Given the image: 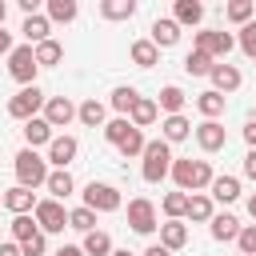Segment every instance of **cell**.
<instances>
[{
	"instance_id": "2e32d148",
	"label": "cell",
	"mask_w": 256,
	"mask_h": 256,
	"mask_svg": "<svg viewBox=\"0 0 256 256\" xmlns=\"http://www.w3.org/2000/svg\"><path fill=\"white\" fill-rule=\"evenodd\" d=\"M208 196L220 200V204H232V200H240V180H236V176H212Z\"/></svg>"
},
{
	"instance_id": "7402d4cb",
	"label": "cell",
	"mask_w": 256,
	"mask_h": 256,
	"mask_svg": "<svg viewBox=\"0 0 256 256\" xmlns=\"http://www.w3.org/2000/svg\"><path fill=\"white\" fill-rule=\"evenodd\" d=\"M76 116H80V124H88V128H104V116H108V112H104V104H100L96 96H88V100L76 108Z\"/></svg>"
},
{
	"instance_id": "ac0fdd59",
	"label": "cell",
	"mask_w": 256,
	"mask_h": 256,
	"mask_svg": "<svg viewBox=\"0 0 256 256\" xmlns=\"http://www.w3.org/2000/svg\"><path fill=\"white\" fill-rule=\"evenodd\" d=\"M188 132H192V124H188V116H164V124H160V140H164V144H176V140H188Z\"/></svg>"
},
{
	"instance_id": "f35d334b",
	"label": "cell",
	"mask_w": 256,
	"mask_h": 256,
	"mask_svg": "<svg viewBox=\"0 0 256 256\" xmlns=\"http://www.w3.org/2000/svg\"><path fill=\"white\" fill-rule=\"evenodd\" d=\"M144 144H148V140H144V132H140V128H132V132L116 144V148H120L124 156H144Z\"/></svg>"
},
{
	"instance_id": "11a10c76",
	"label": "cell",
	"mask_w": 256,
	"mask_h": 256,
	"mask_svg": "<svg viewBox=\"0 0 256 256\" xmlns=\"http://www.w3.org/2000/svg\"><path fill=\"white\" fill-rule=\"evenodd\" d=\"M0 204H4V192H0Z\"/></svg>"
},
{
	"instance_id": "cb8c5ba5",
	"label": "cell",
	"mask_w": 256,
	"mask_h": 256,
	"mask_svg": "<svg viewBox=\"0 0 256 256\" xmlns=\"http://www.w3.org/2000/svg\"><path fill=\"white\" fill-rule=\"evenodd\" d=\"M44 188L52 192V200H64V196H72V176H68V168H56V172H48V180H44Z\"/></svg>"
},
{
	"instance_id": "9c48e42d",
	"label": "cell",
	"mask_w": 256,
	"mask_h": 256,
	"mask_svg": "<svg viewBox=\"0 0 256 256\" xmlns=\"http://www.w3.org/2000/svg\"><path fill=\"white\" fill-rule=\"evenodd\" d=\"M232 44H236V40H232V32H220V28H208V32H196V48H200L204 56H212V60H216V56L224 60V56L232 52Z\"/></svg>"
},
{
	"instance_id": "7bdbcfd3",
	"label": "cell",
	"mask_w": 256,
	"mask_h": 256,
	"mask_svg": "<svg viewBox=\"0 0 256 256\" xmlns=\"http://www.w3.org/2000/svg\"><path fill=\"white\" fill-rule=\"evenodd\" d=\"M236 244H240V256H256V224H248V228H240V236H236Z\"/></svg>"
},
{
	"instance_id": "1f68e13d",
	"label": "cell",
	"mask_w": 256,
	"mask_h": 256,
	"mask_svg": "<svg viewBox=\"0 0 256 256\" xmlns=\"http://www.w3.org/2000/svg\"><path fill=\"white\" fill-rule=\"evenodd\" d=\"M212 64H216V60H212V56H204L200 48H192V52L184 56V72H188V76H208V72H212Z\"/></svg>"
},
{
	"instance_id": "d6a6232c",
	"label": "cell",
	"mask_w": 256,
	"mask_h": 256,
	"mask_svg": "<svg viewBox=\"0 0 256 256\" xmlns=\"http://www.w3.org/2000/svg\"><path fill=\"white\" fill-rule=\"evenodd\" d=\"M136 100H140V92H136V88H128V84H120V88H116V92L108 96V104H112V108H116L120 116H128Z\"/></svg>"
},
{
	"instance_id": "484cf974",
	"label": "cell",
	"mask_w": 256,
	"mask_h": 256,
	"mask_svg": "<svg viewBox=\"0 0 256 256\" xmlns=\"http://www.w3.org/2000/svg\"><path fill=\"white\" fill-rule=\"evenodd\" d=\"M136 0H100V16L104 20H132Z\"/></svg>"
},
{
	"instance_id": "9a60e30c",
	"label": "cell",
	"mask_w": 256,
	"mask_h": 256,
	"mask_svg": "<svg viewBox=\"0 0 256 256\" xmlns=\"http://www.w3.org/2000/svg\"><path fill=\"white\" fill-rule=\"evenodd\" d=\"M184 244H188V224H184V220H164V224H160V248L176 252V248H184Z\"/></svg>"
},
{
	"instance_id": "603a6c76",
	"label": "cell",
	"mask_w": 256,
	"mask_h": 256,
	"mask_svg": "<svg viewBox=\"0 0 256 256\" xmlns=\"http://www.w3.org/2000/svg\"><path fill=\"white\" fill-rule=\"evenodd\" d=\"M24 140H28V148H36V144H52V128H48V120H44V116H32V120L24 124Z\"/></svg>"
},
{
	"instance_id": "8992f818",
	"label": "cell",
	"mask_w": 256,
	"mask_h": 256,
	"mask_svg": "<svg viewBox=\"0 0 256 256\" xmlns=\"http://www.w3.org/2000/svg\"><path fill=\"white\" fill-rule=\"evenodd\" d=\"M32 220H36L40 232H64V228H68V212H64L60 200H36Z\"/></svg>"
},
{
	"instance_id": "836d02e7",
	"label": "cell",
	"mask_w": 256,
	"mask_h": 256,
	"mask_svg": "<svg viewBox=\"0 0 256 256\" xmlns=\"http://www.w3.org/2000/svg\"><path fill=\"white\" fill-rule=\"evenodd\" d=\"M68 228H76V232H84V236H88V232H96V212H92V208H84V204H80V208H72V212H68Z\"/></svg>"
},
{
	"instance_id": "e0dca14e",
	"label": "cell",
	"mask_w": 256,
	"mask_h": 256,
	"mask_svg": "<svg viewBox=\"0 0 256 256\" xmlns=\"http://www.w3.org/2000/svg\"><path fill=\"white\" fill-rule=\"evenodd\" d=\"M20 32H24V40L28 44H44L48 40V32H52V24H48V16H24V24H20Z\"/></svg>"
},
{
	"instance_id": "7dc6e473",
	"label": "cell",
	"mask_w": 256,
	"mask_h": 256,
	"mask_svg": "<svg viewBox=\"0 0 256 256\" xmlns=\"http://www.w3.org/2000/svg\"><path fill=\"white\" fill-rule=\"evenodd\" d=\"M52 256H84V252H80V248H76V244H64V248H56V252H52Z\"/></svg>"
},
{
	"instance_id": "bcb514c9",
	"label": "cell",
	"mask_w": 256,
	"mask_h": 256,
	"mask_svg": "<svg viewBox=\"0 0 256 256\" xmlns=\"http://www.w3.org/2000/svg\"><path fill=\"white\" fill-rule=\"evenodd\" d=\"M8 52H12V32L0 28V56H8Z\"/></svg>"
},
{
	"instance_id": "ba28073f",
	"label": "cell",
	"mask_w": 256,
	"mask_h": 256,
	"mask_svg": "<svg viewBox=\"0 0 256 256\" xmlns=\"http://www.w3.org/2000/svg\"><path fill=\"white\" fill-rule=\"evenodd\" d=\"M84 208H92V212H116L120 208V192L112 188V184H88L84 188Z\"/></svg>"
},
{
	"instance_id": "4fadbf2b",
	"label": "cell",
	"mask_w": 256,
	"mask_h": 256,
	"mask_svg": "<svg viewBox=\"0 0 256 256\" xmlns=\"http://www.w3.org/2000/svg\"><path fill=\"white\" fill-rule=\"evenodd\" d=\"M76 152H80L76 136H52V144H48V164H56V168H68V164L76 160Z\"/></svg>"
},
{
	"instance_id": "9f6ffc18",
	"label": "cell",
	"mask_w": 256,
	"mask_h": 256,
	"mask_svg": "<svg viewBox=\"0 0 256 256\" xmlns=\"http://www.w3.org/2000/svg\"><path fill=\"white\" fill-rule=\"evenodd\" d=\"M252 124H256V120H252Z\"/></svg>"
},
{
	"instance_id": "3957f363",
	"label": "cell",
	"mask_w": 256,
	"mask_h": 256,
	"mask_svg": "<svg viewBox=\"0 0 256 256\" xmlns=\"http://www.w3.org/2000/svg\"><path fill=\"white\" fill-rule=\"evenodd\" d=\"M140 160H144V164H140V176H144L148 184H160V180L172 172V148H168L164 140H148Z\"/></svg>"
},
{
	"instance_id": "5b68a950",
	"label": "cell",
	"mask_w": 256,
	"mask_h": 256,
	"mask_svg": "<svg viewBox=\"0 0 256 256\" xmlns=\"http://www.w3.org/2000/svg\"><path fill=\"white\" fill-rule=\"evenodd\" d=\"M44 100H48V96H44V92H40L36 84H28V88H20V92H16L12 100H8V116H12V120H24V124H28V120H32V116H36V112L44 108Z\"/></svg>"
},
{
	"instance_id": "ffe728a7",
	"label": "cell",
	"mask_w": 256,
	"mask_h": 256,
	"mask_svg": "<svg viewBox=\"0 0 256 256\" xmlns=\"http://www.w3.org/2000/svg\"><path fill=\"white\" fill-rule=\"evenodd\" d=\"M208 224H212V236H216V240H236V236H240V220H236L232 212H216Z\"/></svg>"
},
{
	"instance_id": "7a4b0ae2",
	"label": "cell",
	"mask_w": 256,
	"mask_h": 256,
	"mask_svg": "<svg viewBox=\"0 0 256 256\" xmlns=\"http://www.w3.org/2000/svg\"><path fill=\"white\" fill-rule=\"evenodd\" d=\"M12 168H16L20 188H40V184L48 180V160H44L36 148H20V152L12 156Z\"/></svg>"
},
{
	"instance_id": "e575fe53",
	"label": "cell",
	"mask_w": 256,
	"mask_h": 256,
	"mask_svg": "<svg viewBox=\"0 0 256 256\" xmlns=\"http://www.w3.org/2000/svg\"><path fill=\"white\" fill-rule=\"evenodd\" d=\"M76 0H48V20H56V24H68V20H76Z\"/></svg>"
},
{
	"instance_id": "4dcf8cb0",
	"label": "cell",
	"mask_w": 256,
	"mask_h": 256,
	"mask_svg": "<svg viewBox=\"0 0 256 256\" xmlns=\"http://www.w3.org/2000/svg\"><path fill=\"white\" fill-rule=\"evenodd\" d=\"M196 108H200V116H204V120H216V116L224 112V96L208 88V92H200V96H196Z\"/></svg>"
},
{
	"instance_id": "f5cc1de1",
	"label": "cell",
	"mask_w": 256,
	"mask_h": 256,
	"mask_svg": "<svg viewBox=\"0 0 256 256\" xmlns=\"http://www.w3.org/2000/svg\"><path fill=\"white\" fill-rule=\"evenodd\" d=\"M4 16H8V4L0 0V28H4Z\"/></svg>"
},
{
	"instance_id": "74e56055",
	"label": "cell",
	"mask_w": 256,
	"mask_h": 256,
	"mask_svg": "<svg viewBox=\"0 0 256 256\" xmlns=\"http://www.w3.org/2000/svg\"><path fill=\"white\" fill-rule=\"evenodd\" d=\"M128 132H132V120H128V116H116V120L104 124V140H108V144H120Z\"/></svg>"
},
{
	"instance_id": "d4e9b609",
	"label": "cell",
	"mask_w": 256,
	"mask_h": 256,
	"mask_svg": "<svg viewBox=\"0 0 256 256\" xmlns=\"http://www.w3.org/2000/svg\"><path fill=\"white\" fill-rule=\"evenodd\" d=\"M80 252H84V256H112V236L96 228V232H88V236H84Z\"/></svg>"
},
{
	"instance_id": "83f0119b",
	"label": "cell",
	"mask_w": 256,
	"mask_h": 256,
	"mask_svg": "<svg viewBox=\"0 0 256 256\" xmlns=\"http://www.w3.org/2000/svg\"><path fill=\"white\" fill-rule=\"evenodd\" d=\"M176 24H200L204 20V4L200 0H176Z\"/></svg>"
},
{
	"instance_id": "44dd1931",
	"label": "cell",
	"mask_w": 256,
	"mask_h": 256,
	"mask_svg": "<svg viewBox=\"0 0 256 256\" xmlns=\"http://www.w3.org/2000/svg\"><path fill=\"white\" fill-rule=\"evenodd\" d=\"M176 40H180V24L176 20H156L152 24V44L156 48H172Z\"/></svg>"
},
{
	"instance_id": "30bf717a",
	"label": "cell",
	"mask_w": 256,
	"mask_h": 256,
	"mask_svg": "<svg viewBox=\"0 0 256 256\" xmlns=\"http://www.w3.org/2000/svg\"><path fill=\"white\" fill-rule=\"evenodd\" d=\"M44 120H48V128H68L76 120V104L68 96H48L44 100Z\"/></svg>"
},
{
	"instance_id": "6da1fadb",
	"label": "cell",
	"mask_w": 256,
	"mask_h": 256,
	"mask_svg": "<svg viewBox=\"0 0 256 256\" xmlns=\"http://www.w3.org/2000/svg\"><path fill=\"white\" fill-rule=\"evenodd\" d=\"M172 180H176V192H204L212 184V164L208 160H172Z\"/></svg>"
},
{
	"instance_id": "f6af8a7d",
	"label": "cell",
	"mask_w": 256,
	"mask_h": 256,
	"mask_svg": "<svg viewBox=\"0 0 256 256\" xmlns=\"http://www.w3.org/2000/svg\"><path fill=\"white\" fill-rule=\"evenodd\" d=\"M244 176L256 180V148H248V156H244Z\"/></svg>"
},
{
	"instance_id": "db71d44e",
	"label": "cell",
	"mask_w": 256,
	"mask_h": 256,
	"mask_svg": "<svg viewBox=\"0 0 256 256\" xmlns=\"http://www.w3.org/2000/svg\"><path fill=\"white\" fill-rule=\"evenodd\" d=\"M112 256H132V252H124V248H112Z\"/></svg>"
},
{
	"instance_id": "ab89813d",
	"label": "cell",
	"mask_w": 256,
	"mask_h": 256,
	"mask_svg": "<svg viewBox=\"0 0 256 256\" xmlns=\"http://www.w3.org/2000/svg\"><path fill=\"white\" fill-rule=\"evenodd\" d=\"M184 208H188V192H168V196H164V216H168V220H180Z\"/></svg>"
},
{
	"instance_id": "5bb4252c",
	"label": "cell",
	"mask_w": 256,
	"mask_h": 256,
	"mask_svg": "<svg viewBox=\"0 0 256 256\" xmlns=\"http://www.w3.org/2000/svg\"><path fill=\"white\" fill-rule=\"evenodd\" d=\"M4 208H8L12 216H28V212L36 208V192L16 184V188H8V192H4Z\"/></svg>"
},
{
	"instance_id": "816d5d0a",
	"label": "cell",
	"mask_w": 256,
	"mask_h": 256,
	"mask_svg": "<svg viewBox=\"0 0 256 256\" xmlns=\"http://www.w3.org/2000/svg\"><path fill=\"white\" fill-rule=\"evenodd\" d=\"M248 212H252V220H256V192L248 196Z\"/></svg>"
},
{
	"instance_id": "f1b7e54d",
	"label": "cell",
	"mask_w": 256,
	"mask_h": 256,
	"mask_svg": "<svg viewBox=\"0 0 256 256\" xmlns=\"http://www.w3.org/2000/svg\"><path fill=\"white\" fill-rule=\"evenodd\" d=\"M32 52H36V64H40V68H52V64H60V60H64V48H60L52 36H48L44 44H36Z\"/></svg>"
},
{
	"instance_id": "d590c367",
	"label": "cell",
	"mask_w": 256,
	"mask_h": 256,
	"mask_svg": "<svg viewBox=\"0 0 256 256\" xmlns=\"http://www.w3.org/2000/svg\"><path fill=\"white\" fill-rule=\"evenodd\" d=\"M132 60H136L140 68H152V64L160 60V48H156L152 40H136V44H132Z\"/></svg>"
},
{
	"instance_id": "7c38bea8",
	"label": "cell",
	"mask_w": 256,
	"mask_h": 256,
	"mask_svg": "<svg viewBox=\"0 0 256 256\" xmlns=\"http://www.w3.org/2000/svg\"><path fill=\"white\" fill-rule=\"evenodd\" d=\"M196 144H200L204 152H220V148L228 144L224 124H220V120H204V124H196Z\"/></svg>"
},
{
	"instance_id": "b9f144b4",
	"label": "cell",
	"mask_w": 256,
	"mask_h": 256,
	"mask_svg": "<svg viewBox=\"0 0 256 256\" xmlns=\"http://www.w3.org/2000/svg\"><path fill=\"white\" fill-rule=\"evenodd\" d=\"M240 48H244V56H252L256 60V20H248L244 28H240V40H236Z\"/></svg>"
},
{
	"instance_id": "277c9868",
	"label": "cell",
	"mask_w": 256,
	"mask_h": 256,
	"mask_svg": "<svg viewBox=\"0 0 256 256\" xmlns=\"http://www.w3.org/2000/svg\"><path fill=\"white\" fill-rule=\"evenodd\" d=\"M36 72H40V64H36V52H32V44H20V48H12L8 52V76L16 80V84H36Z\"/></svg>"
},
{
	"instance_id": "8fae6325",
	"label": "cell",
	"mask_w": 256,
	"mask_h": 256,
	"mask_svg": "<svg viewBox=\"0 0 256 256\" xmlns=\"http://www.w3.org/2000/svg\"><path fill=\"white\" fill-rule=\"evenodd\" d=\"M208 80H212V92H220V96H224V92H236L244 76H240V68H236V64H224V60H220V64H212Z\"/></svg>"
},
{
	"instance_id": "d6986e66",
	"label": "cell",
	"mask_w": 256,
	"mask_h": 256,
	"mask_svg": "<svg viewBox=\"0 0 256 256\" xmlns=\"http://www.w3.org/2000/svg\"><path fill=\"white\" fill-rule=\"evenodd\" d=\"M184 216L188 220H196V224H208L216 212H212V196H204V192H192L188 196V208H184Z\"/></svg>"
},
{
	"instance_id": "f546056e",
	"label": "cell",
	"mask_w": 256,
	"mask_h": 256,
	"mask_svg": "<svg viewBox=\"0 0 256 256\" xmlns=\"http://www.w3.org/2000/svg\"><path fill=\"white\" fill-rule=\"evenodd\" d=\"M184 92L176 88V84H168V88H160V100H156V108H164L168 116H180V108H184Z\"/></svg>"
},
{
	"instance_id": "681fc988",
	"label": "cell",
	"mask_w": 256,
	"mask_h": 256,
	"mask_svg": "<svg viewBox=\"0 0 256 256\" xmlns=\"http://www.w3.org/2000/svg\"><path fill=\"white\" fill-rule=\"evenodd\" d=\"M0 256H20V244H0Z\"/></svg>"
},
{
	"instance_id": "52a82bcc",
	"label": "cell",
	"mask_w": 256,
	"mask_h": 256,
	"mask_svg": "<svg viewBox=\"0 0 256 256\" xmlns=\"http://www.w3.org/2000/svg\"><path fill=\"white\" fill-rule=\"evenodd\" d=\"M128 228H132V232H140V236H148V232H156V228H160V224H156V208H152V200H148V196L128 200Z\"/></svg>"
},
{
	"instance_id": "ee69618b",
	"label": "cell",
	"mask_w": 256,
	"mask_h": 256,
	"mask_svg": "<svg viewBox=\"0 0 256 256\" xmlns=\"http://www.w3.org/2000/svg\"><path fill=\"white\" fill-rule=\"evenodd\" d=\"M44 248H48V240H44V232H36L32 240L20 244V256H44Z\"/></svg>"
},
{
	"instance_id": "60d3db41",
	"label": "cell",
	"mask_w": 256,
	"mask_h": 256,
	"mask_svg": "<svg viewBox=\"0 0 256 256\" xmlns=\"http://www.w3.org/2000/svg\"><path fill=\"white\" fill-rule=\"evenodd\" d=\"M40 228H36V220L32 216H16L12 220V236H16V244H24V240H32Z\"/></svg>"
},
{
	"instance_id": "f907efd6",
	"label": "cell",
	"mask_w": 256,
	"mask_h": 256,
	"mask_svg": "<svg viewBox=\"0 0 256 256\" xmlns=\"http://www.w3.org/2000/svg\"><path fill=\"white\" fill-rule=\"evenodd\" d=\"M144 256H172V252H168V248H160V244H152V248H148Z\"/></svg>"
},
{
	"instance_id": "8d00e7d4",
	"label": "cell",
	"mask_w": 256,
	"mask_h": 256,
	"mask_svg": "<svg viewBox=\"0 0 256 256\" xmlns=\"http://www.w3.org/2000/svg\"><path fill=\"white\" fill-rule=\"evenodd\" d=\"M252 16H256V4H252V0H232V4H228V20H232V24L244 28Z\"/></svg>"
},
{
	"instance_id": "4316f807",
	"label": "cell",
	"mask_w": 256,
	"mask_h": 256,
	"mask_svg": "<svg viewBox=\"0 0 256 256\" xmlns=\"http://www.w3.org/2000/svg\"><path fill=\"white\" fill-rule=\"evenodd\" d=\"M156 112H160V108H156V100H144V96H140V100L132 104L128 120H132V128H148V124L156 120Z\"/></svg>"
},
{
	"instance_id": "c3c4849f",
	"label": "cell",
	"mask_w": 256,
	"mask_h": 256,
	"mask_svg": "<svg viewBox=\"0 0 256 256\" xmlns=\"http://www.w3.org/2000/svg\"><path fill=\"white\" fill-rule=\"evenodd\" d=\"M244 140H248V144L256 148V124H252V120H248V128H244Z\"/></svg>"
}]
</instances>
